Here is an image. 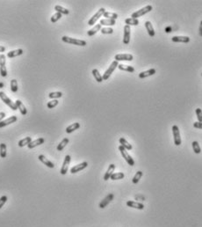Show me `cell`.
<instances>
[{
  "instance_id": "1",
  "label": "cell",
  "mask_w": 202,
  "mask_h": 227,
  "mask_svg": "<svg viewBox=\"0 0 202 227\" xmlns=\"http://www.w3.org/2000/svg\"><path fill=\"white\" fill-rule=\"evenodd\" d=\"M62 41L66 42V43H70V44H73V45H77V46H82L84 47L86 45V41L84 40H79V39H75V38H71L69 36H63L62 37Z\"/></svg>"
},
{
  "instance_id": "2",
  "label": "cell",
  "mask_w": 202,
  "mask_h": 227,
  "mask_svg": "<svg viewBox=\"0 0 202 227\" xmlns=\"http://www.w3.org/2000/svg\"><path fill=\"white\" fill-rule=\"evenodd\" d=\"M0 99H1L2 101H3L5 104H6V105H7L11 109H13V111H15V110L18 109V108H17L15 102L12 101L10 100V98H9L4 92H0Z\"/></svg>"
},
{
  "instance_id": "3",
  "label": "cell",
  "mask_w": 202,
  "mask_h": 227,
  "mask_svg": "<svg viewBox=\"0 0 202 227\" xmlns=\"http://www.w3.org/2000/svg\"><path fill=\"white\" fill-rule=\"evenodd\" d=\"M152 9H153L152 6H145V7H143V8H141L140 10H138V11L133 13L132 15H131V17H132L133 19H138V18H140V17L145 15L146 13L151 12V11H152Z\"/></svg>"
},
{
  "instance_id": "4",
  "label": "cell",
  "mask_w": 202,
  "mask_h": 227,
  "mask_svg": "<svg viewBox=\"0 0 202 227\" xmlns=\"http://www.w3.org/2000/svg\"><path fill=\"white\" fill-rule=\"evenodd\" d=\"M119 151L121 152L122 157L124 158V159L127 161V163L129 166H134V159L129 155V153L127 152V151L123 146L120 145V146H119Z\"/></svg>"
},
{
  "instance_id": "5",
  "label": "cell",
  "mask_w": 202,
  "mask_h": 227,
  "mask_svg": "<svg viewBox=\"0 0 202 227\" xmlns=\"http://www.w3.org/2000/svg\"><path fill=\"white\" fill-rule=\"evenodd\" d=\"M172 133H173V138H174V144L177 146H179L181 145V137H180V131L178 125L172 126Z\"/></svg>"
},
{
  "instance_id": "6",
  "label": "cell",
  "mask_w": 202,
  "mask_h": 227,
  "mask_svg": "<svg viewBox=\"0 0 202 227\" xmlns=\"http://www.w3.org/2000/svg\"><path fill=\"white\" fill-rule=\"evenodd\" d=\"M118 65H119V63L114 60V61L111 64V65L109 66V68L105 71L104 75L102 76L103 80H107V79L111 77V75H112V73L114 71V70L118 67Z\"/></svg>"
},
{
  "instance_id": "7",
  "label": "cell",
  "mask_w": 202,
  "mask_h": 227,
  "mask_svg": "<svg viewBox=\"0 0 202 227\" xmlns=\"http://www.w3.org/2000/svg\"><path fill=\"white\" fill-rule=\"evenodd\" d=\"M105 12H106L105 8H100V9L90 19V20L88 21V25H89V26H93L94 24H96V22L99 20V18H100L101 16L104 15Z\"/></svg>"
},
{
  "instance_id": "8",
  "label": "cell",
  "mask_w": 202,
  "mask_h": 227,
  "mask_svg": "<svg viewBox=\"0 0 202 227\" xmlns=\"http://www.w3.org/2000/svg\"><path fill=\"white\" fill-rule=\"evenodd\" d=\"M6 56L4 54H1L0 56V74L2 77H6L7 76V70L6 66Z\"/></svg>"
},
{
  "instance_id": "9",
  "label": "cell",
  "mask_w": 202,
  "mask_h": 227,
  "mask_svg": "<svg viewBox=\"0 0 202 227\" xmlns=\"http://www.w3.org/2000/svg\"><path fill=\"white\" fill-rule=\"evenodd\" d=\"M70 159H71V157L70 155H66L65 156L63 164V166L61 167V170H60V173H61L62 175H65L68 173V169H69V165L70 163Z\"/></svg>"
},
{
  "instance_id": "10",
  "label": "cell",
  "mask_w": 202,
  "mask_h": 227,
  "mask_svg": "<svg viewBox=\"0 0 202 227\" xmlns=\"http://www.w3.org/2000/svg\"><path fill=\"white\" fill-rule=\"evenodd\" d=\"M114 59L117 62H119V61H129V62H131L134 59V57L131 54H117L114 57Z\"/></svg>"
},
{
  "instance_id": "11",
  "label": "cell",
  "mask_w": 202,
  "mask_h": 227,
  "mask_svg": "<svg viewBox=\"0 0 202 227\" xmlns=\"http://www.w3.org/2000/svg\"><path fill=\"white\" fill-rule=\"evenodd\" d=\"M88 166V163L86 162V161H84V162H82V163H80V164H78V165H76V166H74L71 169H70V173H72V174H74V173H78V172H80V171H82V170H84V168H86Z\"/></svg>"
},
{
  "instance_id": "12",
  "label": "cell",
  "mask_w": 202,
  "mask_h": 227,
  "mask_svg": "<svg viewBox=\"0 0 202 227\" xmlns=\"http://www.w3.org/2000/svg\"><path fill=\"white\" fill-rule=\"evenodd\" d=\"M114 197V194H109V195H107L102 201H101V203H99V208H101V209L106 208V206H107V205L113 201Z\"/></svg>"
},
{
  "instance_id": "13",
  "label": "cell",
  "mask_w": 202,
  "mask_h": 227,
  "mask_svg": "<svg viewBox=\"0 0 202 227\" xmlns=\"http://www.w3.org/2000/svg\"><path fill=\"white\" fill-rule=\"evenodd\" d=\"M130 31H131L130 27L126 25L124 27V36H123V43L126 45H127L130 41Z\"/></svg>"
},
{
  "instance_id": "14",
  "label": "cell",
  "mask_w": 202,
  "mask_h": 227,
  "mask_svg": "<svg viewBox=\"0 0 202 227\" xmlns=\"http://www.w3.org/2000/svg\"><path fill=\"white\" fill-rule=\"evenodd\" d=\"M17 120H18L17 116L13 115V116H11V117H9V118L4 120V121H2V122H0V129L4 128V127H6V126H8V125H10V124H12V123L17 122Z\"/></svg>"
},
{
  "instance_id": "15",
  "label": "cell",
  "mask_w": 202,
  "mask_h": 227,
  "mask_svg": "<svg viewBox=\"0 0 202 227\" xmlns=\"http://www.w3.org/2000/svg\"><path fill=\"white\" fill-rule=\"evenodd\" d=\"M38 159H39V160H40L42 164H44V165L47 166V167H49V168H54V167H55V165H54L51 161H50V160H48L44 155H39Z\"/></svg>"
},
{
  "instance_id": "16",
  "label": "cell",
  "mask_w": 202,
  "mask_h": 227,
  "mask_svg": "<svg viewBox=\"0 0 202 227\" xmlns=\"http://www.w3.org/2000/svg\"><path fill=\"white\" fill-rule=\"evenodd\" d=\"M44 142H45V139L42 138H37V139L32 141V142L27 145V147H28L29 149H33V148H35L36 146H39V145L44 144Z\"/></svg>"
},
{
  "instance_id": "17",
  "label": "cell",
  "mask_w": 202,
  "mask_h": 227,
  "mask_svg": "<svg viewBox=\"0 0 202 227\" xmlns=\"http://www.w3.org/2000/svg\"><path fill=\"white\" fill-rule=\"evenodd\" d=\"M127 205L130 208H134V209H137V210H143L144 209V205L142 203H138V202H134V201H127Z\"/></svg>"
},
{
  "instance_id": "18",
  "label": "cell",
  "mask_w": 202,
  "mask_h": 227,
  "mask_svg": "<svg viewBox=\"0 0 202 227\" xmlns=\"http://www.w3.org/2000/svg\"><path fill=\"white\" fill-rule=\"evenodd\" d=\"M114 170H115V165H114V164H111V165L108 166L107 171L106 172V173H105V175H104V180H109L110 177L112 176V174L114 173Z\"/></svg>"
},
{
  "instance_id": "19",
  "label": "cell",
  "mask_w": 202,
  "mask_h": 227,
  "mask_svg": "<svg viewBox=\"0 0 202 227\" xmlns=\"http://www.w3.org/2000/svg\"><path fill=\"white\" fill-rule=\"evenodd\" d=\"M157 72V71L155 69H149L146 71H142L139 74V78H148V77H150V76H153L155 75V73Z\"/></svg>"
},
{
  "instance_id": "20",
  "label": "cell",
  "mask_w": 202,
  "mask_h": 227,
  "mask_svg": "<svg viewBox=\"0 0 202 227\" xmlns=\"http://www.w3.org/2000/svg\"><path fill=\"white\" fill-rule=\"evenodd\" d=\"M171 41L174 42H183V43H188L190 41V38L188 36H173L171 38Z\"/></svg>"
},
{
  "instance_id": "21",
  "label": "cell",
  "mask_w": 202,
  "mask_h": 227,
  "mask_svg": "<svg viewBox=\"0 0 202 227\" xmlns=\"http://www.w3.org/2000/svg\"><path fill=\"white\" fill-rule=\"evenodd\" d=\"M15 104H16L17 108H19V110L20 111L21 115H26L27 114V109L26 108L25 105L22 103V101H20V100H17V101H15Z\"/></svg>"
},
{
  "instance_id": "22",
  "label": "cell",
  "mask_w": 202,
  "mask_h": 227,
  "mask_svg": "<svg viewBox=\"0 0 202 227\" xmlns=\"http://www.w3.org/2000/svg\"><path fill=\"white\" fill-rule=\"evenodd\" d=\"M145 27L148 31V34H149L150 37H154L155 36V30H154V27L152 26V24H151L150 21H146L145 22Z\"/></svg>"
},
{
  "instance_id": "23",
  "label": "cell",
  "mask_w": 202,
  "mask_h": 227,
  "mask_svg": "<svg viewBox=\"0 0 202 227\" xmlns=\"http://www.w3.org/2000/svg\"><path fill=\"white\" fill-rule=\"evenodd\" d=\"M23 54V50L21 49H19V50H11L7 53V57L9 58H13V57H19L20 55Z\"/></svg>"
},
{
  "instance_id": "24",
  "label": "cell",
  "mask_w": 202,
  "mask_h": 227,
  "mask_svg": "<svg viewBox=\"0 0 202 227\" xmlns=\"http://www.w3.org/2000/svg\"><path fill=\"white\" fill-rule=\"evenodd\" d=\"M115 23L116 22H115L114 20H109V19H102V20H100V21H99V24L101 26H107V27L114 26Z\"/></svg>"
},
{
  "instance_id": "25",
  "label": "cell",
  "mask_w": 202,
  "mask_h": 227,
  "mask_svg": "<svg viewBox=\"0 0 202 227\" xmlns=\"http://www.w3.org/2000/svg\"><path fill=\"white\" fill-rule=\"evenodd\" d=\"M79 128H80V123L79 122H75V123H73V124H71V125H70V126H68L66 128V132L68 134H70V133L74 132L75 130L78 129Z\"/></svg>"
},
{
  "instance_id": "26",
  "label": "cell",
  "mask_w": 202,
  "mask_h": 227,
  "mask_svg": "<svg viewBox=\"0 0 202 227\" xmlns=\"http://www.w3.org/2000/svg\"><path fill=\"white\" fill-rule=\"evenodd\" d=\"M119 142H120V144H121V146H123L127 151H131L132 149H133V147H132V145L124 138H120V140H119Z\"/></svg>"
},
{
  "instance_id": "27",
  "label": "cell",
  "mask_w": 202,
  "mask_h": 227,
  "mask_svg": "<svg viewBox=\"0 0 202 227\" xmlns=\"http://www.w3.org/2000/svg\"><path fill=\"white\" fill-rule=\"evenodd\" d=\"M101 30V25L100 24H97L96 26H94L91 29H90L88 32H87V34L89 36H92L94 34H96L98 31Z\"/></svg>"
},
{
  "instance_id": "28",
  "label": "cell",
  "mask_w": 202,
  "mask_h": 227,
  "mask_svg": "<svg viewBox=\"0 0 202 227\" xmlns=\"http://www.w3.org/2000/svg\"><path fill=\"white\" fill-rule=\"evenodd\" d=\"M69 142H70V140H69V138H63L62 141H61V143L57 145V151H59V152H62L65 147H66V145L69 144Z\"/></svg>"
},
{
  "instance_id": "29",
  "label": "cell",
  "mask_w": 202,
  "mask_h": 227,
  "mask_svg": "<svg viewBox=\"0 0 202 227\" xmlns=\"http://www.w3.org/2000/svg\"><path fill=\"white\" fill-rule=\"evenodd\" d=\"M118 68L121 71H128V72H134V68L133 66L130 65H124V64H119Z\"/></svg>"
},
{
  "instance_id": "30",
  "label": "cell",
  "mask_w": 202,
  "mask_h": 227,
  "mask_svg": "<svg viewBox=\"0 0 202 227\" xmlns=\"http://www.w3.org/2000/svg\"><path fill=\"white\" fill-rule=\"evenodd\" d=\"M32 142V138L30 137H26V138L21 139L20 141H19V147H24L26 145H28L30 143Z\"/></svg>"
},
{
  "instance_id": "31",
  "label": "cell",
  "mask_w": 202,
  "mask_h": 227,
  "mask_svg": "<svg viewBox=\"0 0 202 227\" xmlns=\"http://www.w3.org/2000/svg\"><path fill=\"white\" fill-rule=\"evenodd\" d=\"M92 75H93V77L95 78V79H96L97 82L101 83V82L103 81V78H102V76L100 75L99 71H98L97 69H93V70H92Z\"/></svg>"
},
{
  "instance_id": "32",
  "label": "cell",
  "mask_w": 202,
  "mask_h": 227,
  "mask_svg": "<svg viewBox=\"0 0 202 227\" xmlns=\"http://www.w3.org/2000/svg\"><path fill=\"white\" fill-rule=\"evenodd\" d=\"M125 23L127 26H138L139 25V20L138 19H133V18H129V19H126L125 20Z\"/></svg>"
},
{
  "instance_id": "33",
  "label": "cell",
  "mask_w": 202,
  "mask_h": 227,
  "mask_svg": "<svg viewBox=\"0 0 202 227\" xmlns=\"http://www.w3.org/2000/svg\"><path fill=\"white\" fill-rule=\"evenodd\" d=\"M106 19H109V20H116L118 19V14L115 13H111V12H105L104 15H103Z\"/></svg>"
},
{
  "instance_id": "34",
  "label": "cell",
  "mask_w": 202,
  "mask_h": 227,
  "mask_svg": "<svg viewBox=\"0 0 202 227\" xmlns=\"http://www.w3.org/2000/svg\"><path fill=\"white\" fill-rule=\"evenodd\" d=\"M55 10L56 11V13H61V14H65V15H67V14L70 13V11H69L68 9H66V8H64V7H63V6H55Z\"/></svg>"
},
{
  "instance_id": "35",
  "label": "cell",
  "mask_w": 202,
  "mask_h": 227,
  "mask_svg": "<svg viewBox=\"0 0 202 227\" xmlns=\"http://www.w3.org/2000/svg\"><path fill=\"white\" fill-rule=\"evenodd\" d=\"M124 177H125V174L121 172H119V173H114L112 174V176L110 177V179L113 180H117L124 179Z\"/></svg>"
},
{
  "instance_id": "36",
  "label": "cell",
  "mask_w": 202,
  "mask_h": 227,
  "mask_svg": "<svg viewBox=\"0 0 202 227\" xmlns=\"http://www.w3.org/2000/svg\"><path fill=\"white\" fill-rule=\"evenodd\" d=\"M6 144H0V157L5 159L6 157Z\"/></svg>"
},
{
  "instance_id": "37",
  "label": "cell",
  "mask_w": 202,
  "mask_h": 227,
  "mask_svg": "<svg viewBox=\"0 0 202 227\" xmlns=\"http://www.w3.org/2000/svg\"><path fill=\"white\" fill-rule=\"evenodd\" d=\"M142 172L141 171H138L136 173H135V175L134 176V178H133V180H132V181H133V183L134 184H137L138 182H139V180H141V178L142 177Z\"/></svg>"
},
{
  "instance_id": "38",
  "label": "cell",
  "mask_w": 202,
  "mask_h": 227,
  "mask_svg": "<svg viewBox=\"0 0 202 227\" xmlns=\"http://www.w3.org/2000/svg\"><path fill=\"white\" fill-rule=\"evenodd\" d=\"M192 150L193 152L196 153V154H199L201 152V149H200V146L199 145V143L197 141H193L192 144Z\"/></svg>"
},
{
  "instance_id": "39",
  "label": "cell",
  "mask_w": 202,
  "mask_h": 227,
  "mask_svg": "<svg viewBox=\"0 0 202 227\" xmlns=\"http://www.w3.org/2000/svg\"><path fill=\"white\" fill-rule=\"evenodd\" d=\"M62 96H63V93L62 92H52V93H50L48 94V97L50 99H52V100H56V99L61 98Z\"/></svg>"
},
{
  "instance_id": "40",
  "label": "cell",
  "mask_w": 202,
  "mask_h": 227,
  "mask_svg": "<svg viewBox=\"0 0 202 227\" xmlns=\"http://www.w3.org/2000/svg\"><path fill=\"white\" fill-rule=\"evenodd\" d=\"M18 89H19V87H18V82H17V80H16V79H12V80H11V90H12V92L17 93V92H18Z\"/></svg>"
},
{
  "instance_id": "41",
  "label": "cell",
  "mask_w": 202,
  "mask_h": 227,
  "mask_svg": "<svg viewBox=\"0 0 202 227\" xmlns=\"http://www.w3.org/2000/svg\"><path fill=\"white\" fill-rule=\"evenodd\" d=\"M58 103H59V101L57 100H52L51 101L47 102V106L48 108H56L58 105Z\"/></svg>"
},
{
  "instance_id": "42",
  "label": "cell",
  "mask_w": 202,
  "mask_h": 227,
  "mask_svg": "<svg viewBox=\"0 0 202 227\" xmlns=\"http://www.w3.org/2000/svg\"><path fill=\"white\" fill-rule=\"evenodd\" d=\"M100 32L103 34H112L114 33V29L111 27H103V28H101Z\"/></svg>"
},
{
  "instance_id": "43",
  "label": "cell",
  "mask_w": 202,
  "mask_h": 227,
  "mask_svg": "<svg viewBox=\"0 0 202 227\" xmlns=\"http://www.w3.org/2000/svg\"><path fill=\"white\" fill-rule=\"evenodd\" d=\"M61 18H62V14L59 13H56L51 17V20H51L52 23H56V22L58 21Z\"/></svg>"
},
{
  "instance_id": "44",
  "label": "cell",
  "mask_w": 202,
  "mask_h": 227,
  "mask_svg": "<svg viewBox=\"0 0 202 227\" xmlns=\"http://www.w3.org/2000/svg\"><path fill=\"white\" fill-rule=\"evenodd\" d=\"M195 113H196L198 121H199V122H202V110H201L200 108H196Z\"/></svg>"
},
{
  "instance_id": "45",
  "label": "cell",
  "mask_w": 202,
  "mask_h": 227,
  "mask_svg": "<svg viewBox=\"0 0 202 227\" xmlns=\"http://www.w3.org/2000/svg\"><path fill=\"white\" fill-rule=\"evenodd\" d=\"M6 201H7V196H3L1 198H0V209H1L5 205Z\"/></svg>"
},
{
  "instance_id": "46",
  "label": "cell",
  "mask_w": 202,
  "mask_h": 227,
  "mask_svg": "<svg viewBox=\"0 0 202 227\" xmlns=\"http://www.w3.org/2000/svg\"><path fill=\"white\" fill-rule=\"evenodd\" d=\"M193 127L196 128V129H202V122H196L193 123Z\"/></svg>"
},
{
  "instance_id": "47",
  "label": "cell",
  "mask_w": 202,
  "mask_h": 227,
  "mask_svg": "<svg viewBox=\"0 0 202 227\" xmlns=\"http://www.w3.org/2000/svg\"><path fill=\"white\" fill-rule=\"evenodd\" d=\"M6 113L5 112H0V122H2L3 121V119L6 117Z\"/></svg>"
},
{
  "instance_id": "48",
  "label": "cell",
  "mask_w": 202,
  "mask_h": 227,
  "mask_svg": "<svg viewBox=\"0 0 202 227\" xmlns=\"http://www.w3.org/2000/svg\"><path fill=\"white\" fill-rule=\"evenodd\" d=\"M5 50H6V48L4 46H1V45H0V52H5Z\"/></svg>"
},
{
  "instance_id": "49",
  "label": "cell",
  "mask_w": 202,
  "mask_h": 227,
  "mask_svg": "<svg viewBox=\"0 0 202 227\" xmlns=\"http://www.w3.org/2000/svg\"><path fill=\"white\" fill-rule=\"evenodd\" d=\"M199 34L202 36V21L200 22V27H199Z\"/></svg>"
},
{
  "instance_id": "50",
  "label": "cell",
  "mask_w": 202,
  "mask_h": 227,
  "mask_svg": "<svg viewBox=\"0 0 202 227\" xmlns=\"http://www.w3.org/2000/svg\"><path fill=\"white\" fill-rule=\"evenodd\" d=\"M171 27H167V28H166V31H165V32H166V33H171Z\"/></svg>"
},
{
  "instance_id": "51",
  "label": "cell",
  "mask_w": 202,
  "mask_h": 227,
  "mask_svg": "<svg viewBox=\"0 0 202 227\" xmlns=\"http://www.w3.org/2000/svg\"><path fill=\"white\" fill-rule=\"evenodd\" d=\"M4 86V84L3 83H0V88H2Z\"/></svg>"
},
{
  "instance_id": "52",
  "label": "cell",
  "mask_w": 202,
  "mask_h": 227,
  "mask_svg": "<svg viewBox=\"0 0 202 227\" xmlns=\"http://www.w3.org/2000/svg\"><path fill=\"white\" fill-rule=\"evenodd\" d=\"M201 75H202V73H201Z\"/></svg>"
},
{
  "instance_id": "53",
  "label": "cell",
  "mask_w": 202,
  "mask_h": 227,
  "mask_svg": "<svg viewBox=\"0 0 202 227\" xmlns=\"http://www.w3.org/2000/svg\"><path fill=\"white\" fill-rule=\"evenodd\" d=\"M0 56H1V55H0Z\"/></svg>"
}]
</instances>
